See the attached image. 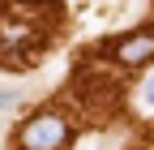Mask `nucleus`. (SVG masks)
<instances>
[{
    "instance_id": "4",
    "label": "nucleus",
    "mask_w": 154,
    "mask_h": 150,
    "mask_svg": "<svg viewBox=\"0 0 154 150\" xmlns=\"http://www.w3.org/2000/svg\"><path fill=\"white\" fill-rule=\"evenodd\" d=\"M0 103H13V99H9V95H0Z\"/></svg>"
},
{
    "instance_id": "3",
    "label": "nucleus",
    "mask_w": 154,
    "mask_h": 150,
    "mask_svg": "<svg viewBox=\"0 0 154 150\" xmlns=\"http://www.w3.org/2000/svg\"><path fill=\"white\" fill-rule=\"evenodd\" d=\"M146 103H150V107H154V77H150V82H146Z\"/></svg>"
},
{
    "instance_id": "2",
    "label": "nucleus",
    "mask_w": 154,
    "mask_h": 150,
    "mask_svg": "<svg viewBox=\"0 0 154 150\" xmlns=\"http://www.w3.org/2000/svg\"><path fill=\"white\" fill-rule=\"evenodd\" d=\"M116 56H120L124 64H141L154 56V34H137V39H124L120 47H116Z\"/></svg>"
},
{
    "instance_id": "1",
    "label": "nucleus",
    "mask_w": 154,
    "mask_h": 150,
    "mask_svg": "<svg viewBox=\"0 0 154 150\" xmlns=\"http://www.w3.org/2000/svg\"><path fill=\"white\" fill-rule=\"evenodd\" d=\"M69 137V124L60 116H38L26 124V133H22V146L26 150H60Z\"/></svg>"
}]
</instances>
